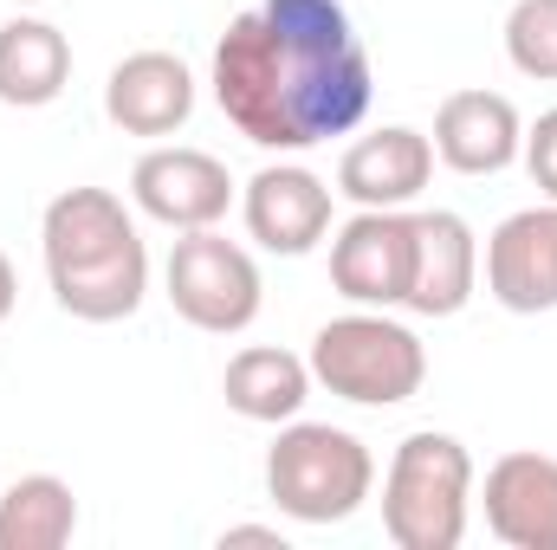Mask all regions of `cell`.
<instances>
[{
	"instance_id": "10",
	"label": "cell",
	"mask_w": 557,
	"mask_h": 550,
	"mask_svg": "<svg viewBox=\"0 0 557 550\" xmlns=\"http://www.w3.org/2000/svg\"><path fill=\"white\" fill-rule=\"evenodd\" d=\"M480 278L493 304L512 317L557 311V201H532L506 214L480 247Z\"/></svg>"
},
{
	"instance_id": "8",
	"label": "cell",
	"mask_w": 557,
	"mask_h": 550,
	"mask_svg": "<svg viewBox=\"0 0 557 550\" xmlns=\"http://www.w3.org/2000/svg\"><path fill=\"white\" fill-rule=\"evenodd\" d=\"M234 201H240V188H234L227 162L208 149H188V142H156L131 168V208L169 234L221 227Z\"/></svg>"
},
{
	"instance_id": "17",
	"label": "cell",
	"mask_w": 557,
	"mask_h": 550,
	"mask_svg": "<svg viewBox=\"0 0 557 550\" xmlns=\"http://www.w3.org/2000/svg\"><path fill=\"white\" fill-rule=\"evenodd\" d=\"M311 389H318V383H311V363L292 357V350H278V343H247V350H234L227 370H221L227 409L240 414V421H260V427L298 421L305 402H311Z\"/></svg>"
},
{
	"instance_id": "20",
	"label": "cell",
	"mask_w": 557,
	"mask_h": 550,
	"mask_svg": "<svg viewBox=\"0 0 557 550\" xmlns=\"http://www.w3.org/2000/svg\"><path fill=\"white\" fill-rule=\"evenodd\" d=\"M519 162H525V175H532V188L557 201V111H545L539 124H525V149H519Z\"/></svg>"
},
{
	"instance_id": "18",
	"label": "cell",
	"mask_w": 557,
	"mask_h": 550,
	"mask_svg": "<svg viewBox=\"0 0 557 550\" xmlns=\"http://www.w3.org/2000/svg\"><path fill=\"white\" fill-rule=\"evenodd\" d=\"M78 532V492L59 473H20L0 492V550H65Z\"/></svg>"
},
{
	"instance_id": "9",
	"label": "cell",
	"mask_w": 557,
	"mask_h": 550,
	"mask_svg": "<svg viewBox=\"0 0 557 550\" xmlns=\"http://www.w3.org/2000/svg\"><path fill=\"white\" fill-rule=\"evenodd\" d=\"M331 214H337V188H331L318 168L292 162V155L267 162V168L240 188L247 240H253L260 253H278V260L318 253V247L331 240Z\"/></svg>"
},
{
	"instance_id": "1",
	"label": "cell",
	"mask_w": 557,
	"mask_h": 550,
	"mask_svg": "<svg viewBox=\"0 0 557 550\" xmlns=\"http://www.w3.org/2000/svg\"><path fill=\"white\" fill-rule=\"evenodd\" d=\"M221 117L273 155H305L370 117L376 72L344 0H260L214 39Z\"/></svg>"
},
{
	"instance_id": "4",
	"label": "cell",
	"mask_w": 557,
	"mask_h": 550,
	"mask_svg": "<svg viewBox=\"0 0 557 550\" xmlns=\"http://www.w3.org/2000/svg\"><path fill=\"white\" fill-rule=\"evenodd\" d=\"M305 363H311V383L350 409H403L428 383L421 337L396 311H370V304H350L344 317L318 324Z\"/></svg>"
},
{
	"instance_id": "13",
	"label": "cell",
	"mask_w": 557,
	"mask_h": 550,
	"mask_svg": "<svg viewBox=\"0 0 557 550\" xmlns=\"http://www.w3.org/2000/svg\"><path fill=\"white\" fill-rule=\"evenodd\" d=\"M486 532L506 550H557V460L552 453H499L473 486Z\"/></svg>"
},
{
	"instance_id": "3",
	"label": "cell",
	"mask_w": 557,
	"mask_h": 550,
	"mask_svg": "<svg viewBox=\"0 0 557 550\" xmlns=\"http://www.w3.org/2000/svg\"><path fill=\"white\" fill-rule=\"evenodd\" d=\"M473 453L467 440L416 427L383 473V532L396 550H460L473 525Z\"/></svg>"
},
{
	"instance_id": "12",
	"label": "cell",
	"mask_w": 557,
	"mask_h": 550,
	"mask_svg": "<svg viewBox=\"0 0 557 550\" xmlns=\"http://www.w3.org/2000/svg\"><path fill=\"white\" fill-rule=\"evenodd\" d=\"M434 162H447L454 175H506L525 149V117L506 91H447L434 111Z\"/></svg>"
},
{
	"instance_id": "19",
	"label": "cell",
	"mask_w": 557,
	"mask_h": 550,
	"mask_svg": "<svg viewBox=\"0 0 557 550\" xmlns=\"http://www.w3.org/2000/svg\"><path fill=\"white\" fill-rule=\"evenodd\" d=\"M506 59L519 78L557 85V0H512L506 13Z\"/></svg>"
},
{
	"instance_id": "7",
	"label": "cell",
	"mask_w": 557,
	"mask_h": 550,
	"mask_svg": "<svg viewBox=\"0 0 557 550\" xmlns=\"http://www.w3.org/2000/svg\"><path fill=\"white\" fill-rule=\"evenodd\" d=\"M416 278V214L409 208H357L331 227V285L350 304L403 311Z\"/></svg>"
},
{
	"instance_id": "2",
	"label": "cell",
	"mask_w": 557,
	"mask_h": 550,
	"mask_svg": "<svg viewBox=\"0 0 557 550\" xmlns=\"http://www.w3.org/2000/svg\"><path fill=\"white\" fill-rule=\"evenodd\" d=\"M39 260L52 304L78 324H124L149 298V247L111 188H65L39 214Z\"/></svg>"
},
{
	"instance_id": "5",
	"label": "cell",
	"mask_w": 557,
	"mask_h": 550,
	"mask_svg": "<svg viewBox=\"0 0 557 550\" xmlns=\"http://www.w3.org/2000/svg\"><path fill=\"white\" fill-rule=\"evenodd\" d=\"M376 460L350 427L331 421H285L267 447V499L292 525H344L370 505Z\"/></svg>"
},
{
	"instance_id": "16",
	"label": "cell",
	"mask_w": 557,
	"mask_h": 550,
	"mask_svg": "<svg viewBox=\"0 0 557 550\" xmlns=\"http://www.w3.org/2000/svg\"><path fill=\"white\" fill-rule=\"evenodd\" d=\"M65 85H72V39L39 13L0 20V104L46 111L65 98Z\"/></svg>"
},
{
	"instance_id": "15",
	"label": "cell",
	"mask_w": 557,
	"mask_h": 550,
	"mask_svg": "<svg viewBox=\"0 0 557 550\" xmlns=\"http://www.w3.org/2000/svg\"><path fill=\"white\" fill-rule=\"evenodd\" d=\"M480 291V234L454 208H421L416 214V278L409 304L416 317H460Z\"/></svg>"
},
{
	"instance_id": "23",
	"label": "cell",
	"mask_w": 557,
	"mask_h": 550,
	"mask_svg": "<svg viewBox=\"0 0 557 550\" xmlns=\"http://www.w3.org/2000/svg\"><path fill=\"white\" fill-rule=\"evenodd\" d=\"M20 7H46V0H20Z\"/></svg>"
},
{
	"instance_id": "14",
	"label": "cell",
	"mask_w": 557,
	"mask_h": 550,
	"mask_svg": "<svg viewBox=\"0 0 557 550\" xmlns=\"http://www.w3.org/2000/svg\"><path fill=\"white\" fill-rule=\"evenodd\" d=\"M434 182V142L409 124H383L337 155V195L350 208H416Z\"/></svg>"
},
{
	"instance_id": "21",
	"label": "cell",
	"mask_w": 557,
	"mask_h": 550,
	"mask_svg": "<svg viewBox=\"0 0 557 550\" xmlns=\"http://www.w3.org/2000/svg\"><path fill=\"white\" fill-rule=\"evenodd\" d=\"M221 545H285V538H278V525H227Z\"/></svg>"
},
{
	"instance_id": "6",
	"label": "cell",
	"mask_w": 557,
	"mask_h": 550,
	"mask_svg": "<svg viewBox=\"0 0 557 550\" xmlns=\"http://www.w3.org/2000/svg\"><path fill=\"white\" fill-rule=\"evenodd\" d=\"M162 291H169L175 317L208 330V337H240L260 317V304H267L260 260L240 240H227L221 227H195V234H182L169 247Z\"/></svg>"
},
{
	"instance_id": "11",
	"label": "cell",
	"mask_w": 557,
	"mask_h": 550,
	"mask_svg": "<svg viewBox=\"0 0 557 550\" xmlns=\"http://www.w3.org/2000/svg\"><path fill=\"white\" fill-rule=\"evenodd\" d=\"M104 117L124 130V137H175L188 117H195V72L188 59L162 52V46H143L131 59L111 65L104 78Z\"/></svg>"
},
{
	"instance_id": "22",
	"label": "cell",
	"mask_w": 557,
	"mask_h": 550,
	"mask_svg": "<svg viewBox=\"0 0 557 550\" xmlns=\"http://www.w3.org/2000/svg\"><path fill=\"white\" fill-rule=\"evenodd\" d=\"M13 304H20V273H13V260L0 253V324L13 317Z\"/></svg>"
}]
</instances>
